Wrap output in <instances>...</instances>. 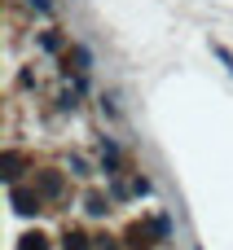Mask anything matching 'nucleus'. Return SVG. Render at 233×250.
Wrapping results in <instances>:
<instances>
[{
    "mask_svg": "<svg viewBox=\"0 0 233 250\" xmlns=\"http://www.w3.org/2000/svg\"><path fill=\"white\" fill-rule=\"evenodd\" d=\"M13 202H18V211H22V215H31V211H40V193L31 198L26 189H13Z\"/></svg>",
    "mask_w": 233,
    "mask_h": 250,
    "instance_id": "obj_1",
    "label": "nucleus"
},
{
    "mask_svg": "<svg viewBox=\"0 0 233 250\" xmlns=\"http://www.w3.org/2000/svg\"><path fill=\"white\" fill-rule=\"evenodd\" d=\"M66 250H88V242H84V233H75V237H66Z\"/></svg>",
    "mask_w": 233,
    "mask_h": 250,
    "instance_id": "obj_2",
    "label": "nucleus"
},
{
    "mask_svg": "<svg viewBox=\"0 0 233 250\" xmlns=\"http://www.w3.org/2000/svg\"><path fill=\"white\" fill-rule=\"evenodd\" d=\"M22 250H48V246H44V237H22Z\"/></svg>",
    "mask_w": 233,
    "mask_h": 250,
    "instance_id": "obj_3",
    "label": "nucleus"
}]
</instances>
